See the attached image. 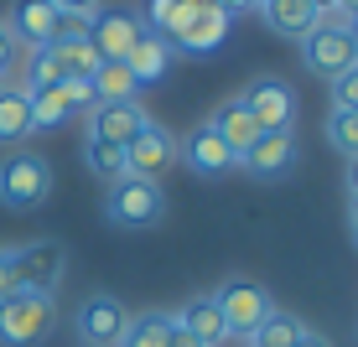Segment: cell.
Returning <instances> with one entry per match:
<instances>
[{
  "instance_id": "f546056e",
  "label": "cell",
  "mask_w": 358,
  "mask_h": 347,
  "mask_svg": "<svg viewBox=\"0 0 358 347\" xmlns=\"http://www.w3.org/2000/svg\"><path fill=\"white\" fill-rule=\"evenodd\" d=\"M332 109H358V63L332 78Z\"/></svg>"
},
{
  "instance_id": "6da1fadb",
  "label": "cell",
  "mask_w": 358,
  "mask_h": 347,
  "mask_svg": "<svg viewBox=\"0 0 358 347\" xmlns=\"http://www.w3.org/2000/svg\"><path fill=\"white\" fill-rule=\"evenodd\" d=\"M301 63H306V73H317V78H327V83L358 63V52H353V21L343 16V10L317 16V27L301 36Z\"/></svg>"
},
{
  "instance_id": "e575fe53",
  "label": "cell",
  "mask_w": 358,
  "mask_h": 347,
  "mask_svg": "<svg viewBox=\"0 0 358 347\" xmlns=\"http://www.w3.org/2000/svg\"><path fill=\"white\" fill-rule=\"evenodd\" d=\"M6 295H16V285H10V265H6V249H0V301Z\"/></svg>"
},
{
  "instance_id": "60d3db41",
  "label": "cell",
  "mask_w": 358,
  "mask_h": 347,
  "mask_svg": "<svg viewBox=\"0 0 358 347\" xmlns=\"http://www.w3.org/2000/svg\"><path fill=\"white\" fill-rule=\"evenodd\" d=\"M353 52H358V21H353Z\"/></svg>"
},
{
  "instance_id": "1f68e13d",
  "label": "cell",
  "mask_w": 358,
  "mask_h": 347,
  "mask_svg": "<svg viewBox=\"0 0 358 347\" xmlns=\"http://www.w3.org/2000/svg\"><path fill=\"white\" fill-rule=\"evenodd\" d=\"M16 68V42H10V31H6V21H0V78Z\"/></svg>"
},
{
  "instance_id": "8d00e7d4",
  "label": "cell",
  "mask_w": 358,
  "mask_h": 347,
  "mask_svg": "<svg viewBox=\"0 0 358 347\" xmlns=\"http://www.w3.org/2000/svg\"><path fill=\"white\" fill-rule=\"evenodd\" d=\"M348 192H358V156L348 161Z\"/></svg>"
},
{
  "instance_id": "603a6c76",
  "label": "cell",
  "mask_w": 358,
  "mask_h": 347,
  "mask_svg": "<svg viewBox=\"0 0 358 347\" xmlns=\"http://www.w3.org/2000/svg\"><path fill=\"white\" fill-rule=\"evenodd\" d=\"M301 337H306V327H301L296 316H286V311H270V316L260 321V327L250 332V347H296Z\"/></svg>"
},
{
  "instance_id": "f35d334b",
  "label": "cell",
  "mask_w": 358,
  "mask_h": 347,
  "mask_svg": "<svg viewBox=\"0 0 358 347\" xmlns=\"http://www.w3.org/2000/svg\"><path fill=\"white\" fill-rule=\"evenodd\" d=\"M312 6L322 10V16H327V10H338V0H312Z\"/></svg>"
},
{
  "instance_id": "f1b7e54d",
  "label": "cell",
  "mask_w": 358,
  "mask_h": 347,
  "mask_svg": "<svg viewBox=\"0 0 358 347\" xmlns=\"http://www.w3.org/2000/svg\"><path fill=\"white\" fill-rule=\"evenodd\" d=\"M63 119H73V115H68V98H63V89L31 94V125H36V130H52V125H63Z\"/></svg>"
},
{
  "instance_id": "ffe728a7",
  "label": "cell",
  "mask_w": 358,
  "mask_h": 347,
  "mask_svg": "<svg viewBox=\"0 0 358 347\" xmlns=\"http://www.w3.org/2000/svg\"><path fill=\"white\" fill-rule=\"evenodd\" d=\"M31 135H36V125H31V94L0 83V145H21V140H31Z\"/></svg>"
},
{
  "instance_id": "7a4b0ae2",
  "label": "cell",
  "mask_w": 358,
  "mask_h": 347,
  "mask_svg": "<svg viewBox=\"0 0 358 347\" xmlns=\"http://www.w3.org/2000/svg\"><path fill=\"white\" fill-rule=\"evenodd\" d=\"M166 213V197L156 187V177H135L125 171L120 182H109L104 192V218L115 223V228H156Z\"/></svg>"
},
{
  "instance_id": "d6986e66",
  "label": "cell",
  "mask_w": 358,
  "mask_h": 347,
  "mask_svg": "<svg viewBox=\"0 0 358 347\" xmlns=\"http://www.w3.org/2000/svg\"><path fill=\"white\" fill-rule=\"evenodd\" d=\"M166 63H171V47L162 42V36H151V31H141V42L125 52V68H130V78L141 83V89L162 83L166 78Z\"/></svg>"
},
{
  "instance_id": "52a82bcc",
  "label": "cell",
  "mask_w": 358,
  "mask_h": 347,
  "mask_svg": "<svg viewBox=\"0 0 358 347\" xmlns=\"http://www.w3.org/2000/svg\"><path fill=\"white\" fill-rule=\"evenodd\" d=\"M229 10H218L213 0H192V10H187V21L177 27V36H171L166 47H177V52H187V57H208V52H218L224 47V36H229Z\"/></svg>"
},
{
  "instance_id": "484cf974",
  "label": "cell",
  "mask_w": 358,
  "mask_h": 347,
  "mask_svg": "<svg viewBox=\"0 0 358 347\" xmlns=\"http://www.w3.org/2000/svg\"><path fill=\"white\" fill-rule=\"evenodd\" d=\"M166 332H171V316L145 311V316H135L125 327V337H120L115 347H166Z\"/></svg>"
},
{
  "instance_id": "9c48e42d",
  "label": "cell",
  "mask_w": 358,
  "mask_h": 347,
  "mask_svg": "<svg viewBox=\"0 0 358 347\" xmlns=\"http://www.w3.org/2000/svg\"><path fill=\"white\" fill-rule=\"evenodd\" d=\"M239 104L255 115L260 130H291L296 125V94L280 78H255L250 89L239 94Z\"/></svg>"
},
{
  "instance_id": "d590c367",
  "label": "cell",
  "mask_w": 358,
  "mask_h": 347,
  "mask_svg": "<svg viewBox=\"0 0 358 347\" xmlns=\"http://www.w3.org/2000/svg\"><path fill=\"white\" fill-rule=\"evenodd\" d=\"M218 10H229V16H239V10H255V0H213Z\"/></svg>"
},
{
  "instance_id": "ab89813d",
  "label": "cell",
  "mask_w": 358,
  "mask_h": 347,
  "mask_svg": "<svg viewBox=\"0 0 358 347\" xmlns=\"http://www.w3.org/2000/svg\"><path fill=\"white\" fill-rule=\"evenodd\" d=\"M348 207H353V228H358V192H348Z\"/></svg>"
},
{
  "instance_id": "ba28073f",
  "label": "cell",
  "mask_w": 358,
  "mask_h": 347,
  "mask_svg": "<svg viewBox=\"0 0 358 347\" xmlns=\"http://www.w3.org/2000/svg\"><path fill=\"white\" fill-rule=\"evenodd\" d=\"M141 16L135 10H115V6H99L94 16H89V42H94V52L104 57V63H125V52L135 42H141Z\"/></svg>"
},
{
  "instance_id": "d6a6232c",
  "label": "cell",
  "mask_w": 358,
  "mask_h": 347,
  "mask_svg": "<svg viewBox=\"0 0 358 347\" xmlns=\"http://www.w3.org/2000/svg\"><path fill=\"white\" fill-rule=\"evenodd\" d=\"M57 10H63V16H94L99 6H104V0H52Z\"/></svg>"
},
{
  "instance_id": "7c38bea8",
  "label": "cell",
  "mask_w": 358,
  "mask_h": 347,
  "mask_svg": "<svg viewBox=\"0 0 358 347\" xmlns=\"http://www.w3.org/2000/svg\"><path fill=\"white\" fill-rule=\"evenodd\" d=\"M145 119H151V115L141 109V98H125V104H94L89 109V140H109V145L125 151Z\"/></svg>"
},
{
  "instance_id": "5b68a950",
  "label": "cell",
  "mask_w": 358,
  "mask_h": 347,
  "mask_svg": "<svg viewBox=\"0 0 358 347\" xmlns=\"http://www.w3.org/2000/svg\"><path fill=\"white\" fill-rule=\"evenodd\" d=\"M57 311H52V295H6L0 301V347H36L42 337H52Z\"/></svg>"
},
{
  "instance_id": "d4e9b609",
  "label": "cell",
  "mask_w": 358,
  "mask_h": 347,
  "mask_svg": "<svg viewBox=\"0 0 358 347\" xmlns=\"http://www.w3.org/2000/svg\"><path fill=\"white\" fill-rule=\"evenodd\" d=\"M63 63H57L52 47H31L27 57V94H47V89H63Z\"/></svg>"
},
{
  "instance_id": "7bdbcfd3",
  "label": "cell",
  "mask_w": 358,
  "mask_h": 347,
  "mask_svg": "<svg viewBox=\"0 0 358 347\" xmlns=\"http://www.w3.org/2000/svg\"><path fill=\"white\" fill-rule=\"evenodd\" d=\"M255 6H260V0H255Z\"/></svg>"
},
{
  "instance_id": "4316f807",
  "label": "cell",
  "mask_w": 358,
  "mask_h": 347,
  "mask_svg": "<svg viewBox=\"0 0 358 347\" xmlns=\"http://www.w3.org/2000/svg\"><path fill=\"white\" fill-rule=\"evenodd\" d=\"M89 171H99V177L104 182H120L130 171V161H125V151H120V145H109V140H89Z\"/></svg>"
},
{
  "instance_id": "2e32d148",
  "label": "cell",
  "mask_w": 358,
  "mask_h": 347,
  "mask_svg": "<svg viewBox=\"0 0 358 347\" xmlns=\"http://www.w3.org/2000/svg\"><path fill=\"white\" fill-rule=\"evenodd\" d=\"M208 125L218 130V140H224V145H229V151L239 156V161H244V151H250L255 140H260V125H255V115L239 104V94H234V98H224V104L213 109V119H208Z\"/></svg>"
},
{
  "instance_id": "7402d4cb",
  "label": "cell",
  "mask_w": 358,
  "mask_h": 347,
  "mask_svg": "<svg viewBox=\"0 0 358 347\" xmlns=\"http://www.w3.org/2000/svg\"><path fill=\"white\" fill-rule=\"evenodd\" d=\"M52 52H57V63H63L68 78H83V83H89L99 73V63H104V57L94 52L89 36H63V42H52Z\"/></svg>"
},
{
  "instance_id": "3957f363",
  "label": "cell",
  "mask_w": 358,
  "mask_h": 347,
  "mask_svg": "<svg viewBox=\"0 0 358 347\" xmlns=\"http://www.w3.org/2000/svg\"><path fill=\"white\" fill-rule=\"evenodd\" d=\"M6 265H10V285L27 290V295H52L68 275V254H63V244H52V239L6 249Z\"/></svg>"
},
{
  "instance_id": "83f0119b",
  "label": "cell",
  "mask_w": 358,
  "mask_h": 347,
  "mask_svg": "<svg viewBox=\"0 0 358 347\" xmlns=\"http://www.w3.org/2000/svg\"><path fill=\"white\" fill-rule=\"evenodd\" d=\"M327 140L338 145L343 156H358V109H332L327 115Z\"/></svg>"
},
{
  "instance_id": "ac0fdd59",
  "label": "cell",
  "mask_w": 358,
  "mask_h": 347,
  "mask_svg": "<svg viewBox=\"0 0 358 347\" xmlns=\"http://www.w3.org/2000/svg\"><path fill=\"white\" fill-rule=\"evenodd\" d=\"M255 10L265 16V27H270V31L296 36V42H301V36L317 27V16H322V10H317L312 0H260Z\"/></svg>"
},
{
  "instance_id": "4dcf8cb0",
  "label": "cell",
  "mask_w": 358,
  "mask_h": 347,
  "mask_svg": "<svg viewBox=\"0 0 358 347\" xmlns=\"http://www.w3.org/2000/svg\"><path fill=\"white\" fill-rule=\"evenodd\" d=\"M63 98H68V115H89L94 109V89L83 78H63Z\"/></svg>"
},
{
  "instance_id": "8992f818",
  "label": "cell",
  "mask_w": 358,
  "mask_h": 347,
  "mask_svg": "<svg viewBox=\"0 0 358 347\" xmlns=\"http://www.w3.org/2000/svg\"><path fill=\"white\" fill-rule=\"evenodd\" d=\"M213 306H218V316H224V327H229V337H250L260 321L275 311V301H270V290L265 285H255V280H244V275H234L224 280L213 290Z\"/></svg>"
},
{
  "instance_id": "5bb4252c",
  "label": "cell",
  "mask_w": 358,
  "mask_h": 347,
  "mask_svg": "<svg viewBox=\"0 0 358 347\" xmlns=\"http://www.w3.org/2000/svg\"><path fill=\"white\" fill-rule=\"evenodd\" d=\"M125 161L135 177H156V171H166L171 161H177V140H171V130H162L156 119H145L141 130H135V140L125 145Z\"/></svg>"
},
{
  "instance_id": "8fae6325",
  "label": "cell",
  "mask_w": 358,
  "mask_h": 347,
  "mask_svg": "<svg viewBox=\"0 0 358 347\" xmlns=\"http://www.w3.org/2000/svg\"><path fill=\"white\" fill-rule=\"evenodd\" d=\"M130 327V311L115 301V295H89L78 306V337L89 347H115Z\"/></svg>"
},
{
  "instance_id": "30bf717a",
  "label": "cell",
  "mask_w": 358,
  "mask_h": 347,
  "mask_svg": "<svg viewBox=\"0 0 358 347\" xmlns=\"http://www.w3.org/2000/svg\"><path fill=\"white\" fill-rule=\"evenodd\" d=\"M57 16H63V10H57L52 0H16L0 21H6L10 42H21V47H52L57 42Z\"/></svg>"
},
{
  "instance_id": "cb8c5ba5",
  "label": "cell",
  "mask_w": 358,
  "mask_h": 347,
  "mask_svg": "<svg viewBox=\"0 0 358 347\" xmlns=\"http://www.w3.org/2000/svg\"><path fill=\"white\" fill-rule=\"evenodd\" d=\"M187 10H192V0H145V21L141 27L151 36H162V42H171L177 27L187 21Z\"/></svg>"
},
{
  "instance_id": "e0dca14e",
  "label": "cell",
  "mask_w": 358,
  "mask_h": 347,
  "mask_svg": "<svg viewBox=\"0 0 358 347\" xmlns=\"http://www.w3.org/2000/svg\"><path fill=\"white\" fill-rule=\"evenodd\" d=\"M171 321H177V327L187 332L192 342H203V347H218V342L229 337V327H224V316H218L213 295H192V301L182 306V311L171 316Z\"/></svg>"
},
{
  "instance_id": "74e56055",
  "label": "cell",
  "mask_w": 358,
  "mask_h": 347,
  "mask_svg": "<svg viewBox=\"0 0 358 347\" xmlns=\"http://www.w3.org/2000/svg\"><path fill=\"white\" fill-rule=\"evenodd\" d=\"M296 347H327V337H312V332H306V337L296 342Z\"/></svg>"
},
{
  "instance_id": "836d02e7",
  "label": "cell",
  "mask_w": 358,
  "mask_h": 347,
  "mask_svg": "<svg viewBox=\"0 0 358 347\" xmlns=\"http://www.w3.org/2000/svg\"><path fill=\"white\" fill-rule=\"evenodd\" d=\"M166 347H203V342H192V337H187V332H182V327H177V321H171V332H166Z\"/></svg>"
},
{
  "instance_id": "4fadbf2b",
  "label": "cell",
  "mask_w": 358,
  "mask_h": 347,
  "mask_svg": "<svg viewBox=\"0 0 358 347\" xmlns=\"http://www.w3.org/2000/svg\"><path fill=\"white\" fill-rule=\"evenodd\" d=\"M296 156H301V145H296V130H260V140L244 151L239 166L255 171V177H286L296 166Z\"/></svg>"
},
{
  "instance_id": "44dd1931",
  "label": "cell",
  "mask_w": 358,
  "mask_h": 347,
  "mask_svg": "<svg viewBox=\"0 0 358 347\" xmlns=\"http://www.w3.org/2000/svg\"><path fill=\"white\" fill-rule=\"evenodd\" d=\"M94 104H125V98H141V83L130 78L125 63H99V73L89 78Z\"/></svg>"
},
{
  "instance_id": "277c9868",
  "label": "cell",
  "mask_w": 358,
  "mask_h": 347,
  "mask_svg": "<svg viewBox=\"0 0 358 347\" xmlns=\"http://www.w3.org/2000/svg\"><path fill=\"white\" fill-rule=\"evenodd\" d=\"M47 197H52V166H47L42 156L16 151V156L0 161V202H6L10 213H31Z\"/></svg>"
},
{
  "instance_id": "9a60e30c",
  "label": "cell",
  "mask_w": 358,
  "mask_h": 347,
  "mask_svg": "<svg viewBox=\"0 0 358 347\" xmlns=\"http://www.w3.org/2000/svg\"><path fill=\"white\" fill-rule=\"evenodd\" d=\"M177 156L187 161V166L197 171V177H224V171H234V166H239V156H234L229 145L218 140V130H213V125L192 130L187 140L177 145Z\"/></svg>"
},
{
  "instance_id": "b9f144b4",
  "label": "cell",
  "mask_w": 358,
  "mask_h": 347,
  "mask_svg": "<svg viewBox=\"0 0 358 347\" xmlns=\"http://www.w3.org/2000/svg\"><path fill=\"white\" fill-rule=\"evenodd\" d=\"M353 239H358V228H353Z\"/></svg>"
}]
</instances>
